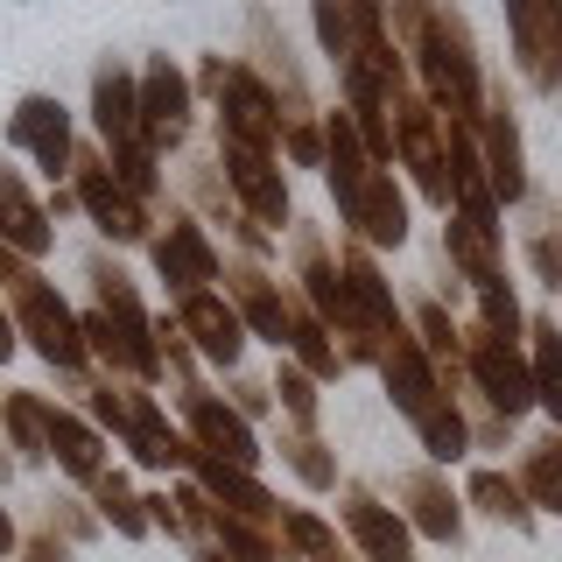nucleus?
Segmentation results:
<instances>
[{
  "label": "nucleus",
  "instance_id": "nucleus-1",
  "mask_svg": "<svg viewBox=\"0 0 562 562\" xmlns=\"http://www.w3.org/2000/svg\"><path fill=\"white\" fill-rule=\"evenodd\" d=\"M386 29H394V49L408 57V78L429 92L436 113L479 127L492 105V78L479 64V43H471L464 14L450 0H386Z\"/></svg>",
  "mask_w": 562,
  "mask_h": 562
},
{
  "label": "nucleus",
  "instance_id": "nucleus-2",
  "mask_svg": "<svg viewBox=\"0 0 562 562\" xmlns=\"http://www.w3.org/2000/svg\"><path fill=\"white\" fill-rule=\"evenodd\" d=\"M324 183H330V198H338V211H345V225H351L359 246H373V254L408 246V198H401L394 169L373 162V148L359 140L345 105L324 113Z\"/></svg>",
  "mask_w": 562,
  "mask_h": 562
},
{
  "label": "nucleus",
  "instance_id": "nucleus-3",
  "mask_svg": "<svg viewBox=\"0 0 562 562\" xmlns=\"http://www.w3.org/2000/svg\"><path fill=\"white\" fill-rule=\"evenodd\" d=\"M85 316V345H92V366L105 380H134V386H155V380H169V366H162V338H155V316L140 310V295H134V281L113 268V260H92V310H78Z\"/></svg>",
  "mask_w": 562,
  "mask_h": 562
},
{
  "label": "nucleus",
  "instance_id": "nucleus-4",
  "mask_svg": "<svg viewBox=\"0 0 562 562\" xmlns=\"http://www.w3.org/2000/svg\"><path fill=\"white\" fill-rule=\"evenodd\" d=\"M92 422L140 471H190V457H198V443L183 436V422H169V408L134 380H99L92 386Z\"/></svg>",
  "mask_w": 562,
  "mask_h": 562
},
{
  "label": "nucleus",
  "instance_id": "nucleus-5",
  "mask_svg": "<svg viewBox=\"0 0 562 562\" xmlns=\"http://www.w3.org/2000/svg\"><path fill=\"white\" fill-rule=\"evenodd\" d=\"M450 134H457V120L436 113L422 85H408V92L394 99V162L415 176L422 204H436L443 218H450V204H457V155H450Z\"/></svg>",
  "mask_w": 562,
  "mask_h": 562
},
{
  "label": "nucleus",
  "instance_id": "nucleus-6",
  "mask_svg": "<svg viewBox=\"0 0 562 562\" xmlns=\"http://www.w3.org/2000/svg\"><path fill=\"white\" fill-rule=\"evenodd\" d=\"M464 394H479L492 415L520 422L535 408V359H527V338H499V330H485L479 316H471L464 324Z\"/></svg>",
  "mask_w": 562,
  "mask_h": 562
},
{
  "label": "nucleus",
  "instance_id": "nucleus-7",
  "mask_svg": "<svg viewBox=\"0 0 562 562\" xmlns=\"http://www.w3.org/2000/svg\"><path fill=\"white\" fill-rule=\"evenodd\" d=\"M70 190H78V211L99 225L113 246H148L155 239V204H140L127 183L113 176V162H105V148H78V169H70Z\"/></svg>",
  "mask_w": 562,
  "mask_h": 562
},
{
  "label": "nucleus",
  "instance_id": "nucleus-8",
  "mask_svg": "<svg viewBox=\"0 0 562 562\" xmlns=\"http://www.w3.org/2000/svg\"><path fill=\"white\" fill-rule=\"evenodd\" d=\"M506 43L527 78V92H562V0H506Z\"/></svg>",
  "mask_w": 562,
  "mask_h": 562
},
{
  "label": "nucleus",
  "instance_id": "nucleus-9",
  "mask_svg": "<svg viewBox=\"0 0 562 562\" xmlns=\"http://www.w3.org/2000/svg\"><path fill=\"white\" fill-rule=\"evenodd\" d=\"M218 176L233 190V204L260 233H295V204H289V176H281V155H254V148H218Z\"/></svg>",
  "mask_w": 562,
  "mask_h": 562
},
{
  "label": "nucleus",
  "instance_id": "nucleus-10",
  "mask_svg": "<svg viewBox=\"0 0 562 562\" xmlns=\"http://www.w3.org/2000/svg\"><path fill=\"white\" fill-rule=\"evenodd\" d=\"M190 113H198V78L176 57H148L140 64V140L155 155L190 140Z\"/></svg>",
  "mask_w": 562,
  "mask_h": 562
},
{
  "label": "nucleus",
  "instance_id": "nucleus-11",
  "mask_svg": "<svg viewBox=\"0 0 562 562\" xmlns=\"http://www.w3.org/2000/svg\"><path fill=\"white\" fill-rule=\"evenodd\" d=\"M176 408H183V436L204 457H225V464H239V471H260V436H254V422H246L225 394H211V386L190 380L183 394H176Z\"/></svg>",
  "mask_w": 562,
  "mask_h": 562
},
{
  "label": "nucleus",
  "instance_id": "nucleus-12",
  "mask_svg": "<svg viewBox=\"0 0 562 562\" xmlns=\"http://www.w3.org/2000/svg\"><path fill=\"white\" fill-rule=\"evenodd\" d=\"M148 254H155V274H162L176 295H198V289H218L225 281V254L211 246V233L183 204H169V218H162V233L148 239Z\"/></svg>",
  "mask_w": 562,
  "mask_h": 562
},
{
  "label": "nucleus",
  "instance_id": "nucleus-13",
  "mask_svg": "<svg viewBox=\"0 0 562 562\" xmlns=\"http://www.w3.org/2000/svg\"><path fill=\"white\" fill-rule=\"evenodd\" d=\"M338 527L351 541V555L359 562H415V527L401 506H386L373 485H345L338 499Z\"/></svg>",
  "mask_w": 562,
  "mask_h": 562
},
{
  "label": "nucleus",
  "instance_id": "nucleus-14",
  "mask_svg": "<svg viewBox=\"0 0 562 562\" xmlns=\"http://www.w3.org/2000/svg\"><path fill=\"white\" fill-rule=\"evenodd\" d=\"M169 316H176V330L190 338V351H198L204 366H225V373H233V366L246 359V338H254V330H246V316L233 310V295H225V289L176 295Z\"/></svg>",
  "mask_w": 562,
  "mask_h": 562
},
{
  "label": "nucleus",
  "instance_id": "nucleus-15",
  "mask_svg": "<svg viewBox=\"0 0 562 562\" xmlns=\"http://www.w3.org/2000/svg\"><path fill=\"white\" fill-rule=\"evenodd\" d=\"M8 140L49 176V183L78 169V134H70V113H64V99H49V92H29L22 105H14V113H8Z\"/></svg>",
  "mask_w": 562,
  "mask_h": 562
},
{
  "label": "nucleus",
  "instance_id": "nucleus-16",
  "mask_svg": "<svg viewBox=\"0 0 562 562\" xmlns=\"http://www.w3.org/2000/svg\"><path fill=\"white\" fill-rule=\"evenodd\" d=\"M479 162H485L492 198H499L506 211L535 198V176H527V148H520V120H514V105H506L499 85H492V105H485V120H479Z\"/></svg>",
  "mask_w": 562,
  "mask_h": 562
},
{
  "label": "nucleus",
  "instance_id": "nucleus-17",
  "mask_svg": "<svg viewBox=\"0 0 562 562\" xmlns=\"http://www.w3.org/2000/svg\"><path fill=\"white\" fill-rule=\"evenodd\" d=\"M225 295H233V310L246 316V330H254L260 345L289 351V281L268 274V260H225Z\"/></svg>",
  "mask_w": 562,
  "mask_h": 562
},
{
  "label": "nucleus",
  "instance_id": "nucleus-18",
  "mask_svg": "<svg viewBox=\"0 0 562 562\" xmlns=\"http://www.w3.org/2000/svg\"><path fill=\"white\" fill-rule=\"evenodd\" d=\"M401 514H408L415 541H436V549H457L464 541V492H450L443 464H415L401 471Z\"/></svg>",
  "mask_w": 562,
  "mask_h": 562
},
{
  "label": "nucleus",
  "instance_id": "nucleus-19",
  "mask_svg": "<svg viewBox=\"0 0 562 562\" xmlns=\"http://www.w3.org/2000/svg\"><path fill=\"white\" fill-rule=\"evenodd\" d=\"M310 22H316V43H324L330 64H359L366 49L394 43L386 29V0H310Z\"/></svg>",
  "mask_w": 562,
  "mask_h": 562
},
{
  "label": "nucleus",
  "instance_id": "nucleus-20",
  "mask_svg": "<svg viewBox=\"0 0 562 562\" xmlns=\"http://www.w3.org/2000/svg\"><path fill=\"white\" fill-rule=\"evenodd\" d=\"M92 127L99 148H134L140 140V70H127L120 57L92 70Z\"/></svg>",
  "mask_w": 562,
  "mask_h": 562
},
{
  "label": "nucleus",
  "instance_id": "nucleus-21",
  "mask_svg": "<svg viewBox=\"0 0 562 562\" xmlns=\"http://www.w3.org/2000/svg\"><path fill=\"white\" fill-rule=\"evenodd\" d=\"M0 246H14L22 260H43L49 246H57V218H49V204L35 198L22 183V169L0 162Z\"/></svg>",
  "mask_w": 562,
  "mask_h": 562
},
{
  "label": "nucleus",
  "instance_id": "nucleus-22",
  "mask_svg": "<svg viewBox=\"0 0 562 562\" xmlns=\"http://www.w3.org/2000/svg\"><path fill=\"white\" fill-rule=\"evenodd\" d=\"M190 485H204L225 514H246V520L281 527V499L260 485V471H239V464H225V457H204L198 450V457H190Z\"/></svg>",
  "mask_w": 562,
  "mask_h": 562
},
{
  "label": "nucleus",
  "instance_id": "nucleus-23",
  "mask_svg": "<svg viewBox=\"0 0 562 562\" xmlns=\"http://www.w3.org/2000/svg\"><path fill=\"white\" fill-rule=\"evenodd\" d=\"M49 464H57L64 479L92 485L99 471H113V464H105V429L92 415H70V408L49 401Z\"/></svg>",
  "mask_w": 562,
  "mask_h": 562
},
{
  "label": "nucleus",
  "instance_id": "nucleus-24",
  "mask_svg": "<svg viewBox=\"0 0 562 562\" xmlns=\"http://www.w3.org/2000/svg\"><path fill=\"white\" fill-rule=\"evenodd\" d=\"M289 289H295V281H289ZM289 359L303 366L310 380H338V373H351L345 351H338V338H330V324L303 303V289L289 295Z\"/></svg>",
  "mask_w": 562,
  "mask_h": 562
},
{
  "label": "nucleus",
  "instance_id": "nucleus-25",
  "mask_svg": "<svg viewBox=\"0 0 562 562\" xmlns=\"http://www.w3.org/2000/svg\"><path fill=\"white\" fill-rule=\"evenodd\" d=\"M464 506H479L485 520H499V527H514V535H535V499L520 492V479L514 471H499V464H479L464 479Z\"/></svg>",
  "mask_w": 562,
  "mask_h": 562
},
{
  "label": "nucleus",
  "instance_id": "nucleus-26",
  "mask_svg": "<svg viewBox=\"0 0 562 562\" xmlns=\"http://www.w3.org/2000/svg\"><path fill=\"white\" fill-rule=\"evenodd\" d=\"M281 549H289V562H359L345 527H330L310 506H281Z\"/></svg>",
  "mask_w": 562,
  "mask_h": 562
},
{
  "label": "nucleus",
  "instance_id": "nucleus-27",
  "mask_svg": "<svg viewBox=\"0 0 562 562\" xmlns=\"http://www.w3.org/2000/svg\"><path fill=\"white\" fill-rule=\"evenodd\" d=\"M527 359H535V408L562 429V324L549 310L527 316Z\"/></svg>",
  "mask_w": 562,
  "mask_h": 562
},
{
  "label": "nucleus",
  "instance_id": "nucleus-28",
  "mask_svg": "<svg viewBox=\"0 0 562 562\" xmlns=\"http://www.w3.org/2000/svg\"><path fill=\"white\" fill-rule=\"evenodd\" d=\"M92 514L113 527V535H127V541H148L155 535V520H148V492H134L127 485V471H99L92 485Z\"/></svg>",
  "mask_w": 562,
  "mask_h": 562
},
{
  "label": "nucleus",
  "instance_id": "nucleus-29",
  "mask_svg": "<svg viewBox=\"0 0 562 562\" xmlns=\"http://www.w3.org/2000/svg\"><path fill=\"white\" fill-rule=\"evenodd\" d=\"M514 479H520L527 499H535V514H555L562 520V429H549L541 443H527Z\"/></svg>",
  "mask_w": 562,
  "mask_h": 562
},
{
  "label": "nucleus",
  "instance_id": "nucleus-30",
  "mask_svg": "<svg viewBox=\"0 0 562 562\" xmlns=\"http://www.w3.org/2000/svg\"><path fill=\"white\" fill-rule=\"evenodd\" d=\"M281 464L295 471L310 492H338V457L316 429H295V422H281Z\"/></svg>",
  "mask_w": 562,
  "mask_h": 562
},
{
  "label": "nucleus",
  "instance_id": "nucleus-31",
  "mask_svg": "<svg viewBox=\"0 0 562 562\" xmlns=\"http://www.w3.org/2000/svg\"><path fill=\"white\" fill-rule=\"evenodd\" d=\"M0 429H8L14 450H22V464H49V401L43 394H8Z\"/></svg>",
  "mask_w": 562,
  "mask_h": 562
},
{
  "label": "nucleus",
  "instance_id": "nucleus-32",
  "mask_svg": "<svg viewBox=\"0 0 562 562\" xmlns=\"http://www.w3.org/2000/svg\"><path fill=\"white\" fill-rule=\"evenodd\" d=\"M520 254H527V268H535L541 289L562 295V204H541V211H535V225H527Z\"/></svg>",
  "mask_w": 562,
  "mask_h": 562
},
{
  "label": "nucleus",
  "instance_id": "nucleus-33",
  "mask_svg": "<svg viewBox=\"0 0 562 562\" xmlns=\"http://www.w3.org/2000/svg\"><path fill=\"white\" fill-rule=\"evenodd\" d=\"M268 386H274L281 415H289L295 429H316V386H324V380H310V373H303V366H295V359H281Z\"/></svg>",
  "mask_w": 562,
  "mask_h": 562
},
{
  "label": "nucleus",
  "instance_id": "nucleus-34",
  "mask_svg": "<svg viewBox=\"0 0 562 562\" xmlns=\"http://www.w3.org/2000/svg\"><path fill=\"white\" fill-rule=\"evenodd\" d=\"M43 527H49V535H64V541H92L99 535V514H85V506L78 499H49V514H43Z\"/></svg>",
  "mask_w": 562,
  "mask_h": 562
},
{
  "label": "nucleus",
  "instance_id": "nucleus-35",
  "mask_svg": "<svg viewBox=\"0 0 562 562\" xmlns=\"http://www.w3.org/2000/svg\"><path fill=\"white\" fill-rule=\"evenodd\" d=\"M14 562H70V541H64V535H49V527H35Z\"/></svg>",
  "mask_w": 562,
  "mask_h": 562
},
{
  "label": "nucleus",
  "instance_id": "nucleus-36",
  "mask_svg": "<svg viewBox=\"0 0 562 562\" xmlns=\"http://www.w3.org/2000/svg\"><path fill=\"white\" fill-rule=\"evenodd\" d=\"M233 408H239L246 422H260V415L274 408V386H260V380H239V386H233Z\"/></svg>",
  "mask_w": 562,
  "mask_h": 562
},
{
  "label": "nucleus",
  "instance_id": "nucleus-37",
  "mask_svg": "<svg viewBox=\"0 0 562 562\" xmlns=\"http://www.w3.org/2000/svg\"><path fill=\"white\" fill-rule=\"evenodd\" d=\"M14 555H22V535H14V514L0 506V562H14Z\"/></svg>",
  "mask_w": 562,
  "mask_h": 562
},
{
  "label": "nucleus",
  "instance_id": "nucleus-38",
  "mask_svg": "<svg viewBox=\"0 0 562 562\" xmlns=\"http://www.w3.org/2000/svg\"><path fill=\"white\" fill-rule=\"evenodd\" d=\"M14 345H22V330H14V316H8V303H0V366L14 359Z\"/></svg>",
  "mask_w": 562,
  "mask_h": 562
},
{
  "label": "nucleus",
  "instance_id": "nucleus-39",
  "mask_svg": "<svg viewBox=\"0 0 562 562\" xmlns=\"http://www.w3.org/2000/svg\"><path fill=\"white\" fill-rule=\"evenodd\" d=\"M190 562H225V555L218 549H190Z\"/></svg>",
  "mask_w": 562,
  "mask_h": 562
},
{
  "label": "nucleus",
  "instance_id": "nucleus-40",
  "mask_svg": "<svg viewBox=\"0 0 562 562\" xmlns=\"http://www.w3.org/2000/svg\"><path fill=\"white\" fill-rule=\"evenodd\" d=\"M14 479V457H0V485H8Z\"/></svg>",
  "mask_w": 562,
  "mask_h": 562
},
{
  "label": "nucleus",
  "instance_id": "nucleus-41",
  "mask_svg": "<svg viewBox=\"0 0 562 562\" xmlns=\"http://www.w3.org/2000/svg\"><path fill=\"white\" fill-rule=\"evenodd\" d=\"M0 408H8V394H0Z\"/></svg>",
  "mask_w": 562,
  "mask_h": 562
}]
</instances>
